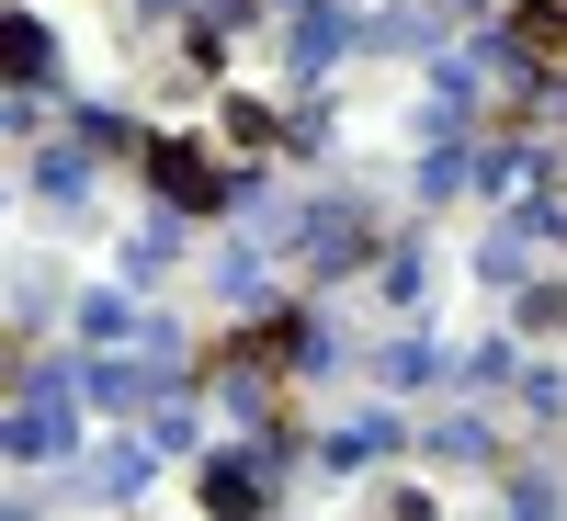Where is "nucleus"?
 I'll use <instances>...</instances> for the list:
<instances>
[{
	"label": "nucleus",
	"mask_w": 567,
	"mask_h": 521,
	"mask_svg": "<svg viewBox=\"0 0 567 521\" xmlns=\"http://www.w3.org/2000/svg\"><path fill=\"white\" fill-rule=\"evenodd\" d=\"M511 34H523L534 58H567V0H523V12H511Z\"/></svg>",
	"instance_id": "nucleus-1"
},
{
	"label": "nucleus",
	"mask_w": 567,
	"mask_h": 521,
	"mask_svg": "<svg viewBox=\"0 0 567 521\" xmlns=\"http://www.w3.org/2000/svg\"><path fill=\"white\" fill-rule=\"evenodd\" d=\"M205 510H216V521H250L261 488H250V477H205Z\"/></svg>",
	"instance_id": "nucleus-2"
}]
</instances>
